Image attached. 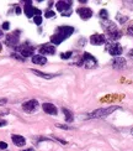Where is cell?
<instances>
[{
	"instance_id": "9a60e30c",
	"label": "cell",
	"mask_w": 133,
	"mask_h": 151,
	"mask_svg": "<svg viewBox=\"0 0 133 151\" xmlns=\"http://www.w3.org/2000/svg\"><path fill=\"white\" fill-rule=\"evenodd\" d=\"M102 27H104V30L107 32V35L113 32V31H117L118 30L117 26H116V24L112 22V21H109V20H106V21L102 22Z\"/></svg>"
},
{
	"instance_id": "d4e9b609",
	"label": "cell",
	"mask_w": 133,
	"mask_h": 151,
	"mask_svg": "<svg viewBox=\"0 0 133 151\" xmlns=\"http://www.w3.org/2000/svg\"><path fill=\"white\" fill-rule=\"evenodd\" d=\"M117 20H119V22L123 24L124 21H127V20H128V17H127V16H124V17H123V16H121V14H118V15H117Z\"/></svg>"
},
{
	"instance_id": "f35d334b",
	"label": "cell",
	"mask_w": 133,
	"mask_h": 151,
	"mask_svg": "<svg viewBox=\"0 0 133 151\" xmlns=\"http://www.w3.org/2000/svg\"><path fill=\"white\" fill-rule=\"evenodd\" d=\"M131 134H132V135H133V128H132V129H131Z\"/></svg>"
},
{
	"instance_id": "3957f363",
	"label": "cell",
	"mask_w": 133,
	"mask_h": 151,
	"mask_svg": "<svg viewBox=\"0 0 133 151\" xmlns=\"http://www.w3.org/2000/svg\"><path fill=\"white\" fill-rule=\"evenodd\" d=\"M18 41H20L18 31H15V32H12V34L6 35V37H5V45H8L9 47H17Z\"/></svg>"
},
{
	"instance_id": "ffe728a7",
	"label": "cell",
	"mask_w": 133,
	"mask_h": 151,
	"mask_svg": "<svg viewBox=\"0 0 133 151\" xmlns=\"http://www.w3.org/2000/svg\"><path fill=\"white\" fill-rule=\"evenodd\" d=\"M62 110H63V113H64V116H65V122H68V123H72V122L74 120L73 113H72L70 110H69V109H67V108H63Z\"/></svg>"
},
{
	"instance_id": "9c48e42d",
	"label": "cell",
	"mask_w": 133,
	"mask_h": 151,
	"mask_svg": "<svg viewBox=\"0 0 133 151\" xmlns=\"http://www.w3.org/2000/svg\"><path fill=\"white\" fill-rule=\"evenodd\" d=\"M77 14L83 19V20H89L91 16H92V10L90 8H86V6H84V8H79L77 10Z\"/></svg>"
},
{
	"instance_id": "7c38bea8",
	"label": "cell",
	"mask_w": 133,
	"mask_h": 151,
	"mask_svg": "<svg viewBox=\"0 0 133 151\" xmlns=\"http://www.w3.org/2000/svg\"><path fill=\"white\" fill-rule=\"evenodd\" d=\"M40 55H54L55 53V47L53 45H50V43H44L40 47Z\"/></svg>"
},
{
	"instance_id": "7402d4cb",
	"label": "cell",
	"mask_w": 133,
	"mask_h": 151,
	"mask_svg": "<svg viewBox=\"0 0 133 151\" xmlns=\"http://www.w3.org/2000/svg\"><path fill=\"white\" fill-rule=\"evenodd\" d=\"M99 16L101 19H105V20H107V19H109V11H107L106 9H101L100 12H99Z\"/></svg>"
},
{
	"instance_id": "6da1fadb",
	"label": "cell",
	"mask_w": 133,
	"mask_h": 151,
	"mask_svg": "<svg viewBox=\"0 0 133 151\" xmlns=\"http://www.w3.org/2000/svg\"><path fill=\"white\" fill-rule=\"evenodd\" d=\"M118 109H121L119 106L117 105H111V106H107V108H99L96 110H94L91 113H89V118H105V116H109L110 114H112L113 111H116Z\"/></svg>"
},
{
	"instance_id": "ab89813d",
	"label": "cell",
	"mask_w": 133,
	"mask_h": 151,
	"mask_svg": "<svg viewBox=\"0 0 133 151\" xmlns=\"http://www.w3.org/2000/svg\"><path fill=\"white\" fill-rule=\"evenodd\" d=\"M0 50H1V43H0Z\"/></svg>"
},
{
	"instance_id": "4fadbf2b",
	"label": "cell",
	"mask_w": 133,
	"mask_h": 151,
	"mask_svg": "<svg viewBox=\"0 0 133 151\" xmlns=\"http://www.w3.org/2000/svg\"><path fill=\"white\" fill-rule=\"evenodd\" d=\"M42 109L44 110L46 114H49V115H57V113H58V109H57V106L52 103H43L42 104Z\"/></svg>"
},
{
	"instance_id": "d6a6232c",
	"label": "cell",
	"mask_w": 133,
	"mask_h": 151,
	"mask_svg": "<svg viewBox=\"0 0 133 151\" xmlns=\"http://www.w3.org/2000/svg\"><path fill=\"white\" fill-rule=\"evenodd\" d=\"M128 58H129L131 61H133V48L128 51Z\"/></svg>"
},
{
	"instance_id": "f546056e",
	"label": "cell",
	"mask_w": 133,
	"mask_h": 151,
	"mask_svg": "<svg viewBox=\"0 0 133 151\" xmlns=\"http://www.w3.org/2000/svg\"><path fill=\"white\" fill-rule=\"evenodd\" d=\"M6 103H8V99L6 98H0V106H4Z\"/></svg>"
},
{
	"instance_id": "d590c367",
	"label": "cell",
	"mask_w": 133,
	"mask_h": 151,
	"mask_svg": "<svg viewBox=\"0 0 133 151\" xmlns=\"http://www.w3.org/2000/svg\"><path fill=\"white\" fill-rule=\"evenodd\" d=\"M20 12H21V9L17 6V8H16V14H20Z\"/></svg>"
},
{
	"instance_id": "484cf974",
	"label": "cell",
	"mask_w": 133,
	"mask_h": 151,
	"mask_svg": "<svg viewBox=\"0 0 133 151\" xmlns=\"http://www.w3.org/2000/svg\"><path fill=\"white\" fill-rule=\"evenodd\" d=\"M11 57H14V58H16V60H18V61H25V58L22 57V56L18 55V53H12Z\"/></svg>"
},
{
	"instance_id": "5bb4252c",
	"label": "cell",
	"mask_w": 133,
	"mask_h": 151,
	"mask_svg": "<svg viewBox=\"0 0 133 151\" xmlns=\"http://www.w3.org/2000/svg\"><path fill=\"white\" fill-rule=\"evenodd\" d=\"M126 65H127V62L121 56L119 57H115L112 60V67L116 68V70H123V68H126Z\"/></svg>"
},
{
	"instance_id": "8d00e7d4",
	"label": "cell",
	"mask_w": 133,
	"mask_h": 151,
	"mask_svg": "<svg viewBox=\"0 0 133 151\" xmlns=\"http://www.w3.org/2000/svg\"><path fill=\"white\" fill-rule=\"evenodd\" d=\"M22 151H33V149H26V150H22Z\"/></svg>"
},
{
	"instance_id": "4316f807",
	"label": "cell",
	"mask_w": 133,
	"mask_h": 151,
	"mask_svg": "<svg viewBox=\"0 0 133 151\" xmlns=\"http://www.w3.org/2000/svg\"><path fill=\"white\" fill-rule=\"evenodd\" d=\"M44 15H46V17H53L54 16V12L52 11V10H48V11H46V14H44Z\"/></svg>"
},
{
	"instance_id": "d6986e66",
	"label": "cell",
	"mask_w": 133,
	"mask_h": 151,
	"mask_svg": "<svg viewBox=\"0 0 133 151\" xmlns=\"http://www.w3.org/2000/svg\"><path fill=\"white\" fill-rule=\"evenodd\" d=\"M63 41H64V39H63V37L60 36V35H58V34H54L52 37H50V42L53 43V46L55 45H59V43H62Z\"/></svg>"
},
{
	"instance_id": "83f0119b",
	"label": "cell",
	"mask_w": 133,
	"mask_h": 151,
	"mask_svg": "<svg viewBox=\"0 0 133 151\" xmlns=\"http://www.w3.org/2000/svg\"><path fill=\"white\" fill-rule=\"evenodd\" d=\"M57 127L60 128V129H65V130H70L72 127H68V125H62V124H57Z\"/></svg>"
},
{
	"instance_id": "30bf717a",
	"label": "cell",
	"mask_w": 133,
	"mask_h": 151,
	"mask_svg": "<svg viewBox=\"0 0 133 151\" xmlns=\"http://www.w3.org/2000/svg\"><path fill=\"white\" fill-rule=\"evenodd\" d=\"M90 42L91 45H95V46H100V45H104L106 42V37L101 34H94L91 37H90Z\"/></svg>"
},
{
	"instance_id": "cb8c5ba5",
	"label": "cell",
	"mask_w": 133,
	"mask_h": 151,
	"mask_svg": "<svg viewBox=\"0 0 133 151\" xmlns=\"http://www.w3.org/2000/svg\"><path fill=\"white\" fill-rule=\"evenodd\" d=\"M33 21H35L36 25H41V24H42V16H41V15L35 16V17H33Z\"/></svg>"
},
{
	"instance_id": "4dcf8cb0",
	"label": "cell",
	"mask_w": 133,
	"mask_h": 151,
	"mask_svg": "<svg viewBox=\"0 0 133 151\" xmlns=\"http://www.w3.org/2000/svg\"><path fill=\"white\" fill-rule=\"evenodd\" d=\"M9 29H10V24L8 21H5L3 24V30H9Z\"/></svg>"
},
{
	"instance_id": "8fae6325",
	"label": "cell",
	"mask_w": 133,
	"mask_h": 151,
	"mask_svg": "<svg viewBox=\"0 0 133 151\" xmlns=\"http://www.w3.org/2000/svg\"><path fill=\"white\" fill-rule=\"evenodd\" d=\"M70 6H72V3L70 1H57L55 3L57 10L60 11L62 14H65V12L70 11Z\"/></svg>"
},
{
	"instance_id": "2e32d148",
	"label": "cell",
	"mask_w": 133,
	"mask_h": 151,
	"mask_svg": "<svg viewBox=\"0 0 133 151\" xmlns=\"http://www.w3.org/2000/svg\"><path fill=\"white\" fill-rule=\"evenodd\" d=\"M32 62L35 65H40V66H43L47 63V58L44 57L42 55H33L32 56Z\"/></svg>"
},
{
	"instance_id": "f1b7e54d",
	"label": "cell",
	"mask_w": 133,
	"mask_h": 151,
	"mask_svg": "<svg viewBox=\"0 0 133 151\" xmlns=\"http://www.w3.org/2000/svg\"><path fill=\"white\" fill-rule=\"evenodd\" d=\"M0 149H1V150H6V149H8V144H6L5 141H0Z\"/></svg>"
},
{
	"instance_id": "8992f818",
	"label": "cell",
	"mask_w": 133,
	"mask_h": 151,
	"mask_svg": "<svg viewBox=\"0 0 133 151\" xmlns=\"http://www.w3.org/2000/svg\"><path fill=\"white\" fill-rule=\"evenodd\" d=\"M107 51L111 56L113 57H119V55H122V47L119 43L115 42V43H111V45L107 47Z\"/></svg>"
},
{
	"instance_id": "7a4b0ae2",
	"label": "cell",
	"mask_w": 133,
	"mask_h": 151,
	"mask_svg": "<svg viewBox=\"0 0 133 151\" xmlns=\"http://www.w3.org/2000/svg\"><path fill=\"white\" fill-rule=\"evenodd\" d=\"M79 65L80 66H84L85 68H95L97 66V60L94 57L91 53L89 52H84L83 53V57L79 61Z\"/></svg>"
},
{
	"instance_id": "1f68e13d",
	"label": "cell",
	"mask_w": 133,
	"mask_h": 151,
	"mask_svg": "<svg viewBox=\"0 0 133 151\" xmlns=\"http://www.w3.org/2000/svg\"><path fill=\"white\" fill-rule=\"evenodd\" d=\"M127 34L133 36V25H131V26H128V29H127Z\"/></svg>"
},
{
	"instance_id": "603a6c76",
	"label": "cell",
	"mask_w": 133,
	"mask_h": 151,
	"mask_svg": "<svg viewBox=\"0 0 133 151\" xmlns=\"http://www.w3.org/2000/svg\"><path fill=\"white\" fill-rule=\"evenodd\" d=\"M73 56V52H63V53H60V58H63V60H68V58H70Z\"/></svg>"
},
{
	"instance_id": "52a82bcc",
	"label": "cell",
	"mask_w": 133,
	"mask_h": 151,
	"mask_svg": "<svg viewBox=\"0 0 133 151\" xmlns=\"http://www.w3.org/2000/svg\"><path fill=\"white\" fill-rule=\"evenodd\" d=\"M37 108H38V102L36 99H31V100H27L22 104V109L27 113H32L35 111Z\"/></svg>"
},
{
	"instance_id": "277c9868",
	"label": "cell",
	"mask_w": 133,
	"mask_h": 151,
	"mask_svg": "<svg viewBox=\"0 0 133 151\" xmlns=\"http://www.w3.org/2000/svg\"><path fill=\"white\" fill-rule=\"evenodd\" d=\"M16 50L20 52V55L22 56L23 58H26V57H32L33 51H35V47L28 45V43H23L22 46L16 47Z\"/></svg>"
},
{
	"instance_id": "ba28073f",
	"label": "cell",
	"mask_w": 133,
	"mask_h": 151,
	"mask_svg": "<svg viewBox=\"0 0 133 151\" xmlns=\"http://www.w3.org/2000/svg\"><path fill=\"white\" fill-rule=\"evenodd\" d=\"M74 32V29L72 27V26H59L58 29H57V32L55 34H58V35H60L63 39H68L69 36H70Z\"/></svg>"
},
{
	"instance_id": "e0dca14e",
	"label": "cell",
	"mask_w": 133,
	"mask_h": 151,
	"mask_svg": "<svg viewBox=\"0 0 133 151\" xmlns=\"http://www.w3.org/2000/svg\"><path fill=\"white\" fill-rule=\"evenodd\" d=\"M11 140H12V142L15 144L16 146H23L25 144H26V140H25V137L23 136H21V135H12L11 136Z\"/></svg>"
},
{
	"instance_id": "e575fe53",
	"label": "cell",
	"mask_w": 133,
	"mask_h": 151,
	"mask_svg": "<svg viewBox=\"0 0 133 151\" xmlns=\"http://www.w3.org/2000/svg\"><path fill=\"white\" fill-rule=\"evenodd\" d=\"M9 113V110H3V111H0V115H6Z\"/></svg>"
},
{
	"instance_id": "44dd1931",
	"label": "cell",
	"mask_w": 133,
	"mask_h": 151,
	"mask_svg": "<svg viewBox=\"0 0 133 151\" xmlns=\"http://www.w3.org/2000/svg\"><path fill=\"white\" fill-rule=\"evenodd\" d=\"M109 37L111 40H113V41H117V40H119L122 37V32L119 30H117V31H113V32H111V34H109Z\"/></svg>"
},
{
	"instance_id": "5b68a950",
	"label": "cell",
	"mask_w": 133,
	"mask_h": 151,
	"mask_svg": "<svg viewBox=\"0 0 133 151\" xmlns=\"http://www.w3.org/2000/svg\"><path fill=\"white\" fill-rule=\"evenodd\" d=\"M25 14H26L27 17H35L37 15H41V11L38 9H35L33 6H32V3L31 1H26L25 3Z\"/></svg>"
},
{
	"instance_id": "ac0fdd59",
	"label": "cell",
	"mask_w": 133,
	"mask_h": 151,
	"mask_svg": "<svg viewBox=\"0 0 133 151\" xmlns=\"http://www.w3.org/2000/svg\"><path fill=\"white\" fill-rule=\"evenodd\" d=\"M30 71L32 72L33 74L38 76V77L46 78V79H50V78H53V77H55V76H57V74H50V73H43V72H41V71H37V70H30Z\"/></svg>"
},
{
	"instance_id": "836d02e7",
	"label": "cell",
	"mask_w": 133,
	"mask_h": 151,
	"mask_svg": "<svg viewBox=\"0 0 133 151\" xmlns=\"http://www.w3.org/2000/svg\"><path fill=\"white\" fill-rule=\"evenodd\" d=\"M5 125H8V123H6L5 120H1V119H0V128H3V127H5Z\"/></svg>"
},
{
	"instance_id": "74e56055",
	"label": "cell",
	"mask_w": 133,
	"mask_h": 151,
	"mask_svg": "<svg viewBox=\"0 0 133 151\" xmlns=\"http://www.w3.org/2000/svg\"><path fill=\"white\" fill-rule=\"evenodd\" d=\"M0 37H3V31L0 30Z\"/></svg>"
}]
</instances>
